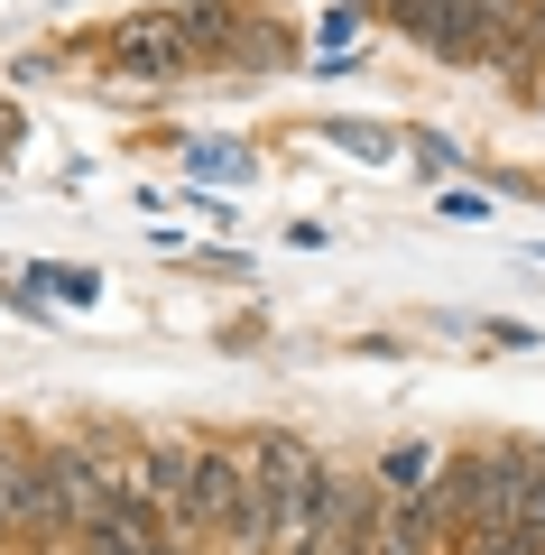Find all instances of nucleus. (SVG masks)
I'll use <instances>...</instances> for the list:
<instances>
[{"label":"nucleus","mask_w":545,"mask_h":555,"mask_svg":"<svg viewBox=\"0 0 545 555\" xmlns=\"http://www.w3.org/2000/svg\"><path fill=\"white\" fill-rule=\"evenodd\" d=\"M0 518H10V537H38V546L75 537V509H65V481L47 463V444L0 436Z\"/></svg>","instance_id":"obj_1"},{"label":"nucleus","mask_w":545,"mask_h":555,"mask_svg":"<svg viewBox=\"0 0 545 555\" xmlns=\"http://www.w3.org/2000/svg\"><path fill=\"white\" fill-rule=\"evenodd\" d=\"M185 28H195V56H232V65H259V75L296 65L287 28H277V20H250V10H232V0H204V10H185Z\"/></svg>","instance_id":"obj_2"},{"label":"nucleus","mask_w":545,"mask_h":555,"mask_svg":"<svg viewBox=\"0 0 545 555\" xmlns=\"http://www.w3.org/2000/svg\"><path fill=\"white\" fill-rule=\"evenodd\" d=\"M112 65L139 83H167L195 65V28H185V10H139V20L112 28Z\"/></svg>","instance_id":"obj_3"},{"label":"nucleus","mask_w":545,"mask_h":555,"mask_svg":"<svg viewBox=\"0 0 545 555\" xmlns=\"http://www.w3.org/2000/svg\"><path fill=\"white\" fill-rule=\"evenodd\" d=\"M75 546L83 555H167L176 546V528H167V518H157V500H120V509H102L93 518V528H75Z\"/></svg>","instance_id":"obj_4"},{"label":"nucleus","mask_w":545,"mask_h":555,"mask_svg":"<svg viewBox=\"0 0 545 555\" xmlns=\"http://www.w3.org/2000/svg\"><path fill=\"white\" fill-rule=\"evenodd\" d=\"M371 555H444V528H434L426 491H379V518H371Z\"/></svg>","instance_id":"obj_5"},{"label":"nucleus","mask_w":545,"mask_h":555,"mask_svg":"<svg viewBox=\"0 0 545 555\" xmlns=\"http://www.w3.org/2000/svg\"><path fill=\"white\" fill-rule=\"evenodd\" d=\"M434 473H444L434 444H389V454H379V481H389V491H426Z\"/></svg>","instance_id":"obj_6"},{"label":"nucleus","mask_w":545,"mask_h":555,"mask_svg":"<svg viewBox=\"0 0 545 555\" xmlns=\"http://www.w3.org/2000/svg\"><path fill=\"white\" fill-rule=\"evenodd\" d=\"M444 555H536V537H527L518 518H490V528H471V537H453Z\"/></svg>","instance_id":"obj_7"},{"label":"nucleus","mask_w":545,"mask_h":555,"mask_svg":"<svg viewBox=\"0 0 545 555\" xmlns=\"http://www.w3.org/2000/svg\"><path fill=\"white\" fill-rule=\"evenodd\" d=\"M28 278H38V287H56L65 306H102V278H93V269H75V259H38Z\"/></svg>","instance_id":"obj_8"},{"label":"nucleus","mask_w":545,"mask_h":555,"mask_svg":"<svg viewBox=\"0 0 545 555\" xmlns=\"http://www.w3.org/2000/svg\"><path fill=\"white\" fill-rule=\"evenodd\" d=\"M333 139H342L351 158H371V167H389V158H398V139L379 130V120H342V130H333Z\"/></svg>","instance_id":"obj_9"},{"label":"nucleus","mask_w":545,"mask_h":555,"mask_svg":"<svg viewBox=\"0 0 545 555\" xmlns=\"http://www.w3.org/2000/svg\"><path fill=\"white\" fill-rule=\"evenodd\" d=\"M518 528L536 537V555H545V444H536V463H527V491H518Z\"/></svg>","instance_id":"obj_10"},{"label":"nucleus","mask_w":545,"mask_h":555,"mask_svg":"<svg viewBox=\"0 0 545 555\" xmlns=\"http://www.w3.org/2000/svg\"><path fill=\"white\" fill-rule=\"evenodd\" d=\"M434 214H444V222H490L499 204H490L481 185H444V204H434Z\"/></svg>","instance_id":"obj_11"},{"label":"nucleus","mask_w":545,"mask_h":555,"mask_svg":"<svg viewBox=\"0 0 545 555\" xmlns=\"http://www.w3.org/2000/svg\"><path fill=\"white\" fill-rule=\"evenodd\" d=\"M185 167H195V177H250L241 149H185Z\"/></svg>","instance_id":"obj_12"},{"label":"nucleus","mask_w":545,"mask_h":555,"mask_svg":"<svg viewBox=\"0 0 545 555\" xmlns=\"http://www.w3.org/2000/svg\"><path fill=\"white\" fill-rule=\"evenodd\" d=\"M351 28H361V10H351V0H333V10H324V47H351Z\"/></svg>","instance_id":"obj_13"},{"label":"nucleus","mask_w":545,"mask_h":555,"mask_svg":"<svg viewBox=\"0 0 545 555\" xmlns=\"http://www.w3.org/2000/svg\"><path fill=\"white\" fill-rule=\"evenodd\" d=\"M20 149H28V120L10 112V102H0V158H20Z\"/></svg>","instance_id":"obj_14"},{"label":"nucleus","mask_w":545,"mask_h":555,"mask_svg":"<svg viewBox=\"0 0 545 555\" xmlns=\"http://www.w3.org/2000/svg\"><path fill=\"white\" fill-rule=\"evenodd\" d=\"M47 555H83V546H75V537H56V546H47Z\"/></svg>","instance_id":"obj_15"},{"label":"nucleus","mask_w":545,"mask_h":555,"mask_svg":"<svg viewBox=\"0 0 545 555\" xmlns=\"http://www.w3.org/2000/svg\"><path fill=\"white\" fill-rule=\"evenodd\" d=\"M167 555H185V537H176V546H167Z\"/></svg>","instance_id":"obj_16"},{"label":"nucleus","mask_w":545,"mask_h":555,"mask_svg":"<svg viewBox=\"0 0 545 555\" xmlns=\"http://www.w3.org/2000/svg\"><path fill=\"white\" fill-rule=\"evenodd\" d=\"M536 269H545V250H536Z\"/></svg>","instance_id":"obj_17"}]
</instances>
